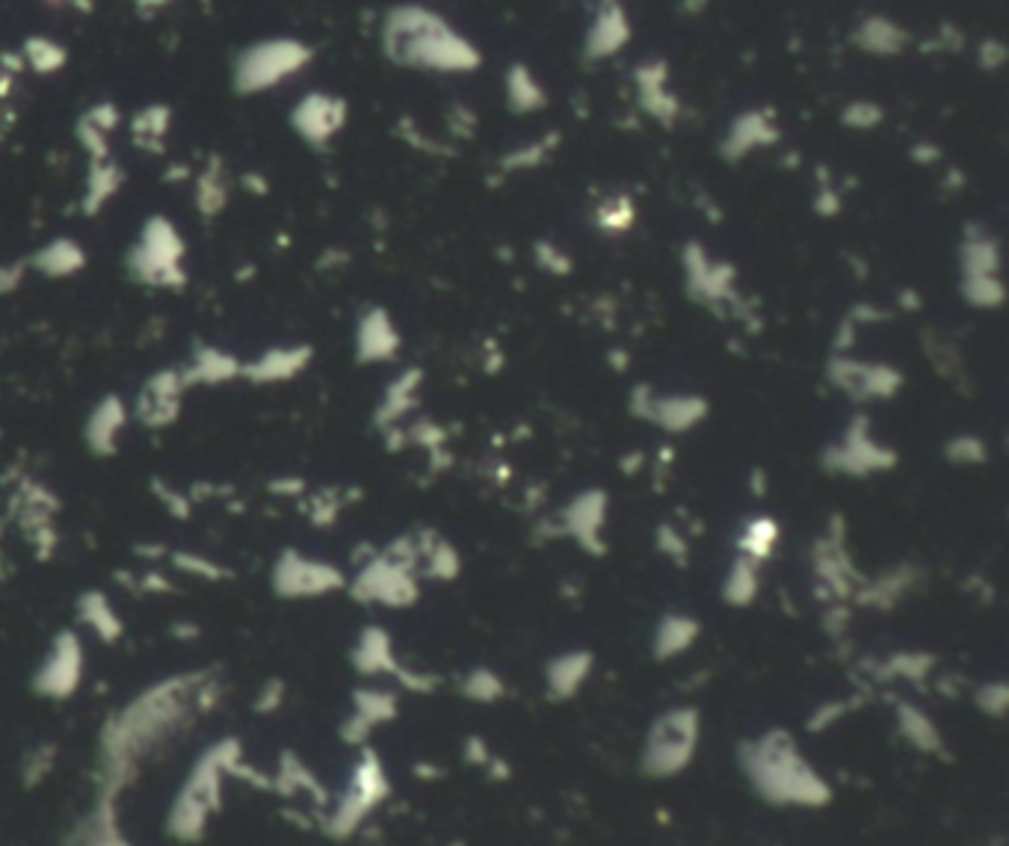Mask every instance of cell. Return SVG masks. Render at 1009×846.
<instances>
[{
    "instance_id": "41",
    "label": "cell",
    "mask_w": 1009,
    "mask_h": 846,
    "mask_svg": "<svg viewBox=\"0 0 1009 846\" xmlns=\"http://www.w3.org/2000/svg\"><path fill=\"white\" fill-rule=\"evenodd\" d=\"M51 3H63V0H51Z\"/></svg>"
},
{
    "instance_id": "35",
    "label": "cell",
    "mask_w": 1009,
    "mask_h": 846,
    "mask_svg": "<svg viewBox=\"0 0 1009 846\" xmlns=\"http://www.w3.org/2000/svg\"><path fill=\"white\" fill-rule=\"evenodd\" d=\"M169 128V110L166 107H148L137 119H134V137L143 140L148 145H160V137Z\"/></svg>"
},
{
    "instance_id": "17",
    "label": "cell",
    "mask_w": 1009,
    "mask_h": 846,
    "mask_svg": "<svg viewBox=\"0 0 1009 846\" xmlns=\"http://www.w3.org/2000/svg\"><path fill=\"white\" fill-rule=\"evenodd\" d=\"M918 580H921L918 568L897 565V568H888V571H882L870 580H862L853 601L862 604V607H870V610H891L918 586Z\"/></svg>"
},
{
    "instance_id": "24",
    "label": "cell",
    "mask_w": 1009,
    "mask_h": 846,
    "mask_svg": "<svg viewBox=\"0 0 1009 846\" xmlns=\"http://www.w3.org/2000/svg\"><path fill=\"white\" fill-rule=\"evenodd\" d=\"M758 592H761V563L737 554L722 577V601L740 610V607L755 604Z\"/></svg>"
},
{
    "instance_id": "21",
    "label": "cell",
    "mask_w": 1009,
    "mask_h": 846,
    "mask_svg": "<svg viewBox=\"0 0 1009 846\" xmlns=\"http://www.w3.org/2000/svg\"><path fill=\"white\" fill-rule=\"evenodd\" d=\"M637 95H640V104L643 110L651 113L657 122L669 125L678 113V101L675 95L669 92V74H666V66L663 63H646L637 69Z\"/></svg>"
},
{
    "instance_id": "18",
    "label": "cell",
    "mask_w": 1009,
    "mask_h": 846,
    "mask_svg": "<svg viewBox=\"0 0 1009 846\" xmlns=\"http://www.w3.org/2000/svg\"><path fill=\"white\" fill-rule=\"evenodd\" d=\"M894 725H897L900 740L909 749H915L921 755H941L944 752V734L936 725V719L921 705L900 699L894 705Z\"/></svg>"
},
{
    "instance_id": "37",
    "label": "cell",
    "mask_w": 1009,
    "mask_h": 846,
    "mask_svg": "<svg viewBox=\"0 0 1009 846\" xmlns=\"http://www.w3.org/2000/svg\"><path fill=\"white\" fill-rule=\"evenodd\" d=\"M844 122L850 128H856V131H870V128H876L882 122V110L873 101H856V104L847 107Z\"/></svg>"
},
{
    "instance_id": "2",
    "label": "cell",
    "mask_w": 1009,
    "mask_h": 846,
    "mask_svg": "<svg viewBox=\"0 0 1009 846\" xmlns=\"http://www.w3.org/2000/svg\"><path fill=\"white\" fill-rule=\"evenodd\" d=\"M382 51L391 63L424 71H474L480 51L438 12L418 3L391 6L382 18Z\"/></svg>"
},
{
    "instance_id": "32",
    "label": "cell",
    "mask_w": 1009,
    "mask_h": 846,
    "mask_svg": "<svg viewBox=\"0 0 1009 846\" xmlns=\"http://www.w3.org/2000/svg\"><path fill=\"white\" fill-rule=\"evenodd\" d=\"M595 219L604 231H625L634 225V202L628 196H610L595 211Z\"/></svg>"
},
{
    "instance_id": "39",
    "label": "cell",
    "mask_w": 1009,
    "mask_h": 846,
    "mask_svg": "<svg viewBox=\"0 0 1009 846\" xmlns=\"http://www.w3.org/2000/svg\"><path fill=\"white\" fill-rule=\"evenodd\" d=\"M140 6H148V9H160V6H166L169 0H137Z\"/></svg>"
},
{
    "instance_id": "9",
    "label": "cell",
    "mask_w": 1009,
    "mask_h": 846,
    "mask_svg": "<svg viewBox=\"0 0 1009 846\" xmlns=\"http://www.w3.org/2000/svg\"><path fill=\"white\" fill-rule=\"evenodd\" d=\"M181 255L184 243L166 219H151L143 228V240L131 255V264L137 276L148 282L169 284L172 279H181Z\"/></svg>"
},
{
    "instance_id": "31",
    "label": "cell",
    "mask_w": 1009,
    "mask_h": 846,
    "mask_svg": "<svg viewBox=\"0 0 1009 846\" xmlns=\"http://www.w3.org/2000/svg\"><path fill=\"white\" fill-rule=\"evenodd\" d=\"M465 761L471 764V767H477V770H483L486 776L489 778H495V781H504V778H509V767H506V761H501L492 749H489V743H483L480 737H468L465 740Z\"/></svg>"
},
{
    "instance_id": "3",
    "label": "cell",
    "mask_w": 1009,
    "mask_h": 846,
    "mask_svg": "<svg viewBox=\"0 0 1009 846\" xmlns=\"http://www.w3.org/2000/svg\"><path fill=\"white\" fill-rule=\"evenodd\" d=\"M702 746V713L693 705L666 707L651 719L640 749V773L651 781L684 776Z\"/></svg>"
},
{
    "instance_id": "6",
    "label": "cell",
    "mask_w": 1009,
    "mask_h": 846,
    "mask_svg": "<svg viewBox=\"0 0 1009 846\" xmlns=\"http://www.w3.org/2000/svg\"><path fill=\"white\" fill-rule=\"evenodd\" d=\"M897 456L891 447H885L882 441H876L870 421L867 418H856L847 426V432L841 435L838 444H832L823 453V465L832 474H844V477H867V474H879L894 468Z\"/></svg>"
},
{
    "instance_id": "36",
    "label": "cell",
    "mask_w": 1009,
    "mask_h": 846,
    "mask_svg": "<svg viewBox=\"0 0 1009 846\" xmlns=\"http://www.w3.org/2000/svg\"><path fill=\"white\" fill-rule=\"evenodd\" d=\"M196 202L199 208L205 213H217L222 205H225V187L222 181H214V172H205L199 178V187H196Z\"/></svg>"
},
{
    "instance_id": "14",
    "label": "cell",
    "mask_w": 1009,
    "mask_h": 846,
    "mask_svg": "<svg viewBox=\"0 0 1009 846\" xmlns=\"http://www.w3.org/2000/svg\"><path fill=\"white\" fill-rule=\"evenodd\" d=\"M628 42H631V21H628V12L622 9L619 0H601L595 18H592V24H589L586 42H583L589 60L613 57V54H619Z\"/></svg>"
},
{
    "instance_id": "10",
    "label": "cell",
    "mask_w": 1009,
    "mask_h": 846,
    "mask_svg": "<svg viewBox=\"0 0 1009 846\" xmlns=\"http://www.w3.org/2000/svg\"><path fill=\"white\" fill-rule=\"evenodd\" d=\"M631 412L666 432H687L705 421L708 403L696 394H657L649 385H640L631 394Z\"/></svg>"
},
{
    "instance_id": "4",
    "label": "cell",
    "mask_w": 1009,
    "mask_h": 846,
    "mask_svg": "<svg viewBox=\"0 0 1009 846\" xmlns=\"http://www.w3.org/2000/svg\"><path fill=\"white\" fill-rule=\"evenodd\" d=\"M314 60V51L293 36H270L246 45L234 60V89L240 95H258L282 86L285 80L305 71Z\"/></svg>"
},
{
    "instance_id": "28",
    "label": "cell",
    "mask_w": 1009,
    "mask_h": 846,
    "mask_svg": "<svg viewBox=\"0 0 1009 846\" xmlns=\"http://www.w3.org/2000/svg\"><path fill=\"white\" fill-rule=\"evenodd\" d=\"M21 60H24V66H30L36 74H54V71H60L66 66L69 51H66L57 39L36 33V36H30V39L24 42V48H21Z\"/></svg>"
},
{
    "instance_id": "27",
    "label": "cell",
    "mask_w": 1009,
    "mask_h": 846,
    "mask_svg": "<svg viewBox=\"0 0 1009 846\" xmlns=\"http://www.w3.org/2000/svg\"><path fill=\"white\" fill-rule=\"evenodd\" d=\"M364 358H391L397 350V332L385 311H370L359 329Z\"/></svg>"
},
{
    "instance_id": "8",
    "label": "cell",
    "mask_w": 1009,
    "mask_h": 846,
    "mask_svg": "<svg viewBox=\"0 0 1009 846\" xmlns=\"http://www.w3.org/2000/svg\"><path fill=\"white\" fill-rule=\"evenodd\" d=\"M829 382L856 397V400H888L900 391L903 376L897 367L891 364H879V361H859L850 355H835L829 361Z\"/></svg>"
},
{
    "instance_id": "12",
    "label": "cell",
    "mask_w": 1009,
    "mask_h": 846,
    "mask_svg": "<svg viewBox=\"0 0 1009 846\" xmlns=\"http://www.w3.org/2000/svg\"><path fill=\"white\" fill-rule=\"evenodd\" d=\"M290 122L296 134L311 145H326L344 122H347V104L338 95L329 92H308L290 113Z\"/></svg>"
},
{
    "instance_id": "26",
    "label": "cell",
    "mask_w": 1009,
    "mask_h": 846,
    "mask_svg": "<svg viewBox=\"0 0 1009 846\" xmlns=\"http://www.w3.org/2000/svg\"><path fill=\"white\" fill-rule=\"evenodd\" d=\"M459 696L474 705H498L506 699V681L489 666H474L459 678Z\"/></svg>"
},
{
    "instance_id": "11",
    "label": "cell",
    "mask_w": 1009,
    "mask_h": 846,
    "mask_svg": "<svg viewBox=\"0 0 1009 846\" xmlns=\"http://www.w3.org/2000/svg\"><path fill=\"white\" fill-rule=\"evenodd\" d=\"M607 497L601 492H577L560 512V533L575 539L589 554H604Z\"/></svg>"
},
{
    "instance_id": "1",
    "label": "cell",
    "mask_w": 1009,
    "mask_h": 846,
    "mask_svg": "<svg viewBox=\"0 0 1009 846\" xmlns=\"http://www.w3.org/2000/svg\"><path fill=\"white\" fill-rule=\"evenodd\" d=\"M737 767L749 790L770 808L820 811L835 799V787L808 761L788 728H767L740 740Z\"/></svg>"
},
{
    "instance_id": "22",
    "label": "cell",
    "mask_w": 1009,
    "mask_h": 846,
    "mask_svg": "<svg viewBox=\"0 0 1009 846\" xmlns=\"http://www.w3.org/2000/svg\"><path fill=\"white\" fill-rule=\"evenodd\" d=\"M853 39L862 51L876 54V57H897L909 45V33L885 15H873V18L862 21L859 30L853 33Z\"/></svg>"
},
{
    "instance_id": "15",
    "label": "cell",
    "mask_w": 1009,
    "mask_h": 846,
    "mask_svg": "<svg viewBox=\"0 0 1009 846\" xmlns=\"http://www.w3.org/2000/svg\"><path fill=\"white\" fill-rule=\"evenodd\" d=\"M595 669V657L586 648H569L560 651L548 660L545 666V690L551 702H569L575 699L577 693L586 687V681L592 678Z\"/></svg>"
},
{
    "instance_id": "5",
    "label": "cell",
    "mask_w": 1009,
    "mask_h": 846,
    "mask_svg": "<svg viewBox=\"0 0 1009 846\" xmlns=\"http://www.w3.org/2000/svg\"><path fill=\"white\" fill-rule=\"evenodd\" d=\"M962 296L974 308H998L1004 302L1001 246L986 228H968L959 249Z\"/></svg>"
},
{
    "instance_id": "13",
    "label": "cell",
    "mask_w": 1009,
    "mask_h": 846,
    "mask_svg": "<svg viewBox=\"0 0 1009 846\" xmlns=\"http://www.w3.org/2000/svg\"><path fill=\"white\" fill-rule=\"evenodd\" d=\"M684 276H687V290L699 302L705 305L734 302V267L711 258L696 243L684 249Z\"/></svg>"
},
{
    "instance_id": "7",
    "label": "cell",
    "mask_w": 1009,
    "mask_h": 846,
    "mask_svg": "<svg viewBox=\"0 0 1009 846\" xmlns=\"http://www.w3.org/2000/svg\"><path fill=\"white\" fill-rule=\"evenodd\" d=\"M811 565H814L817 592L823 595L826 604H844V601H850L856 595V589L862 586V580H865V577H859L856 565L850 560V551H847L841 533L817 539L814 554H811Z\"/></svg>"
},
{
    "instance_id": "34",
    "label": "cell",
    "mask_w": 1009,
    "mask_h": 846,
    "mask_svg": "<svg viewBox=\"0 0 1009 846\" xmlns=\"http://www.w3.org/2000/svg\"><path fill=\"white\" fill-rule=\"evenodd\" d=\"M944 453H947V459L953 465H965L968 468V465H980L986 459V444L980 438H974V435H956V438L947 441Z\"/></svg>"
},
{
    "instance_id": "33",
    "label": "cell",
    "mask_w": 1009,
    "mask_h": 846,
    "mask_svg": "<svg viewBox=\"0 0 1009 846\" xmlns=\"http://www.w3.org/2000/svg\"><path fill=\"white\" fill-rule=\"evenodd\" d=\"M974 705L992 719H1004L1009 707V687L1004 681H986L974 690Z\"/></svg>"
},
{
    "instance_id": "40",
    "label": "cell",
    "mask_w": 1009,
    "mask_h": 846,
    "mask_svg": "<svg viewBox=\"0 0 1009 846\" xmlns=\"http://www.w3.org/2000/svg\"><path fill=\"white\" fill-rule=\"evenodd\" d=\"M74 3H77V6H80V9H83V12H86V9H89V6H92V0H74Z\"/></svg>"
},
{
    "instance_id": "20",
    "label": "cell",
    "mask_w": 1009,
    "mask_h": 846,
    "mask_svg": "<svg viewBox=\"0 0 1009 846\" xmlns=\"http://www.w3.org/2000/svg\"><path fill=\"white\" fill-rule=\"evenodd\" d=\"M936 672V654L921 648H900L888 657H882L873 666L876 681H906V684H927Z\"/></svg>"
},
{
    "instance_id": "23",
    "label": "cell",
    "mask_w": 1009,
    "mask_h": 846,
    "mask_svg": "<svg viewBox=\"0 0 1009 846\" xmlns=\"http://www.w3.org/2000/svg\"><path fill=\"white\" fill-rule=\"evenodd\" d=\"M779 539H782V527L776 518L770 515H755L743 524L740 536H737V554L740 557H749L755 563H767L776 548H779Z\"/></svg>"
},
{
    "instance_id": "30",
    "label": "cell",
    "mask_w": 1009,
    "mask_h": 846,
    "mask_svg": "<svg viewBox=\"0 0 1009 846\" xmlns=\"http://www.w3.org/2000/svg\"><path fill=\"white\" fill-rule=\"evenodd\" d=\"M122 184V172L110 163H98V169H92V178H89V190H86V211H98L113 193L116 187Z\"/></svg>"
},
{
    "instance_id": "16",
    "label": "cell",
    "mask_w": 1009,
    "mask_h": 846,
    "mask_svg": "<svg viewBox=\"0 0 1009 846\" xmlns=\"http://www.w3.org/2000/svg\"><path fill=\"white\" fill-rule=\"evenodd\" d=\"M702 636V622L690 613L672 610L663 613L651 631V657L660 663H669L681 654H687Z\"/></svg>"
},
{
    "instance_id": "25",
    "label": "cell",
    "mask_w": 1009,
    "mask_h": 846,
    "mask_svg": "<svg viewBox=\"0 0 1009 846\" xmlns=\"http://www.w3.org/2000/svg\"><path fill=\"white\" fill-rule=\"evenodd\" d=\"M506 101H509V110L515 113H533V110H542L548 98H545L542 83L533 77V71L527 66H512L506 71Z\"/></svg>"
},
{
    "instance_id": "29",
    "label": "cell",
    "mask_w": 1009,
    "mask_h": 846,
    "mask_svg": "<svg viewBox=\"0 0 1009 846\" xmlns=\"http://www.w3.org/2000/svg\"><path fill=\"white\" fill-rule=\"evenodd\" d=\"M83 264V252L77 243H69V240H57V243H48L39 255H36V267L48 276H66V273H74L80 270Z\"/></svg>"
},
{
    "instance_id": "38",
    "label": "cell",
    "mask_w": 1009,
    "mask_h": 846,
    "mask_svg": "<svg viewBox=\"0 0 1009 846\" xmlns=\"http://www.w3.org/2000/svg\"><path fill=\"white\" fill-rule=\"evenodd\" d=\"M844 716H847V702H826V705H820L808 716V731H814V734L826 731V728H832Z\"/></svg>"
},
{
    "instance_id": "19",
    "label": "cell",
    "mask_w": 1009,
    "mask_h": 846,
    "mask_svg": "<svg viewBox=\"0 0 1009 846\" xmlns=\"http://www.w3.org/2000/svg\"><path fill=\"white\" fill-rule=\"evenodd\" d=\"M779 137L776 131V122L767 110H752V113H743L731 122L728 134H725V142H722V154L728 160H740L764 145H773Z\"/></svg>"
}]
</instances>
